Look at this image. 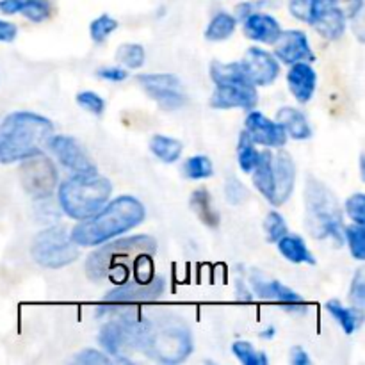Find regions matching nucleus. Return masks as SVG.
<instances>
[{"label": "nucleus", "mask_w": 365, "mask_h": 365, "mask_svg": "<svg viewBox=\"0 0 365 365\" xmlns=\"http://www.w3.org/2000/svg\"><path fill=\"white\" fill-rule=\"evenodd\" d=\"M235 27H237V20L235 16H232L230 13H221L214 14L212 20H210L209 27L205 31V38L209 41H225V39L230 38L235 32Z\"/></svg>", "instance_id": "obj_27"}, {"label": "nucleus", "mask_w": 365, "mask_h": 365, "mask_svg": "<svg viewBox=\"0 0 365 365\" xmlns=\"http://www.w3.org/2000/svg\"><path fill=\"white\" fill-rule=\"evenodd\" d=\"M327 310L344 330L346 335H353L359 330L360 323H362V310L356 307H344L339 299H330L327 303Z\"/></svg>", "instance_id": "obj_24"}, {"label": "nucleus", "mask_w": 365, "mask_h": 365, "mask_svg": "<svg viewBox=\"0 0 365 365\" xmlns=\"http://www.w3.org/2000/svg\"><path fill=\"white\" fill-rule=\"evenodd\" d=\"M246 128L248 135L255 145L269 146V148H282L287 143V134L284 127L277 121L269 120L259 110H252L246 118Z\"/></svg>", "instance_id": "obj_15"}, {"label": "nucleus", "mask_w": 365, "mask_h": 365, "mask_svg": "<svg viewBox=\"0 0 365 365\" xmlns=\"http://www.w3.org/2000/svg\"><path fill=\"white\" fill-rule=\"evenodd\" d=\"M225 192H227V200L232 205H241L248 200V189L237 178H228L227 184H225Z\"/></svg>", "instance_id": "obj_39"}, {"label": "nucleus", "mask_w": 365, "mask_h": 365, "mask_svg": "<svg viewBox=\"0 0 365 365\" xmlns=\"http://www.w3.org/2000/svg\"><path fill=\"white\" fill-rule=\"evenodd\" d=\"M16 34H18L16 25L11 24V21L0 20V41H4V43L14 41Z\"/></svg>", "instance_id": "obj_43"}, {"label": "nucleus", "mask_w": 365, "mask_h": 365, "mask_svg": "<svg viewBox=\"0 0 365 365\" xmlns=\"http://www.w3.org/2000/svg\"><path fill=\"white\" fill-rule=\"evenodd\" d=\"M116 29L118 21L114 20L113 16H109V14H100V16L95 18V20L91 21V25H89V34H91L93 41L102 43L103 39L109 34H113Z\"/></svg>", "instance_id": "obj_35"}, {"label": "nucleus", "mask_w": 365, "mask_h": 365, "mask_svg": "<svg viewBox=\"0 0 365 365\" xmlns=\"http://www.w3.org/2000/svg\"><path fill=\"white\" fill-rule=\"evenodd\" d=\"M252 178L253 185L259 189L260 195L271 203L273 200V153L260 152L259 163L252 170Z\"/></svg>", "instance_id": "obj_23"}, {"label": "nucleus", "mask_w": 365, "mask_h": 365, "mask_svg": "<svg viewBox=\"0 0 365 365\" xmlns=\"http://www.w3.org/2000/svg\"><path fill=\"white\" fill-rule=\"evenodd\" d=\"M20 13L24 14L27 20L34 21V24H41L46 18H50L52 7H50L48 0H25Z\"/></svg>", "instance_id": "obj_34"}, {"label": "nucleus", "mask_w": 365, "mask_h": 365, "mask_svg": "<svg viewBox=\"0 0 365 365\" xmlns=\"http://www.w3.org/2000/svg\"><path fill=\"white\" fill-rule=\"evenodd\" d=\"M182 171H184V177L189 178V180H203V178L212 177V160L205 155H192L185 160Z\"/></svg>", "instance_id": "obj_30"}, {"label": "nucleus", "mask_w": 365, "mask_h": 365, "mask_svg": "<svg viewBox=\"0 0 365 365\" xmlns=\"http://www.w3.org/2000/svg\"><path fill=\"white\" fill-rule=\"evenodd\" d=\"M75 362L86 365H103L110 364V359L109 355H106L102 351H96V349H84V351H81L75 356Z\"/></svg>", "instance_id": "obj_41"}, {"label": "nucleus", "mask_w": 365, "mask_h": 365, "mask_svg": "<svg viewBox=\"0 0 365 365\" xmlns=\"http://www.w3.org/2000/svg\"><path fill=\"white\" fill-rule=\"evenodd\" d=\"M145 205L138 198L128 195L118 196L91 217L75 225L70 235L77 246H100L139 227L145 221Z\"/></svg>", "instance_id": "obj_1"}, {"label": "nucleus", "mask_w": 365, "mask_h": 365, "mask_svg": "<svg viewBox=\"0 0 365 365\" xmlns=\"http://www.w3.org/2000/svg\"><path fill=\"white\" fill-rule=\"evenodd\" d=\"M139 86L148 93L150 98L155 100L163 109H180L185 103V93L178 77L171 73H145L138 77Z\"/></svg>", "instance_id": "obj_10"}, {"label": "nucleus", "mask_w": 365, "mask_h": 365, "mask_svg": "<svg viewBox=\"0 0 365 365\" xmlns=\"http://www.w3.org/2000/svg\"><path fill=\"white\" fill-rule=\"evenodd\" d=\"M191 209L205 227L216 228L221 223V216L212 207V200L207 189H196L191 195Z\"/></svg>", "instance_id": "obj_25"}, {"label": "nucleus", "mask_w": 365, "mask_h": 365, "mask_svg": "<svg viewBox=\"0 0 365 365\" xmlns=\"http://www.w3.org/2000/svg\"><path fill=\"white\" fill-rule=\"evenodd\" d=\"M241 66L255 86L273 84L280 75V63L277 57L259 46H252L250 50H246Z\"/></svg>", "instance_id": "obj_14"}, {"label": "nucleus", "mask_w": 365, "mask_h": 365, "mask_svg": "<svg viewBox=\"0 0 365 365\" xmlns=\"http://www.w3.org/2000/svg\"><path fill=\"white\" fill-rule=\"evenodd\" d=\"M331 0H291L289 2V11L294 18L312 25L316 21L317 14L321 13L324 6ZM337 2V0H335Z\"/></svg>", "instance_id": "obj_28"}, {"label": "nucleus", "mask_w": 365, "mask_h": 365, "mask_svg": "<svg viewBox=\"0 0 365 365\" xmlns=\"http://www.w3.org/2000/svg\"><path fill=\"white\" fill-rule=\"evenodd\" d=\"M349 299L355 303L356 309L362 310L365 303V280H364V271L359 269L355 273V278L351 282V289H349Z\"/></svg>", "instance_id": "obj_40"}, {"label": "nucleus", "mask_w": 365, "mask_h": 365, "mask_svg": "<svg viewBox=\"0 0 365 365\" xmlns=\"http://www.w3.org/2000/svg\"><path fill=\"white\" fill-rule=\"evenodd\" d=\"M274 57L285 64H294L299 61H314L312 46L303 31H282L280 38L274 41Z\"/></svg>", "instance_id": "obj_16"}, {"label": "nucleus", "mask_w": 365, "mask_h": 365, "mask_svg": "<svg viewBox=\"0 0 365 365\" xmlns=\"http://www.w3.org/2000/svg\"><path fill=\"white\" fill-rule=\"evenodd\" d=\"M351 2H362V0H351Z\"/></svg>", "instance_id": "obj_47"}, {"label": "nucleus", "mask_w": 365, "mask_h": 365, "mask_svg": "<svg viewBox=\"0 0 365 365\" xmlns=\"http://www.w3.org/2000/svg\"><path fill=\"white\" fill-rule=\"evenodd\" d=\"M24 2L25 0H0V13L2 14L20 13Z\"/></svg>", "instance_id": "obj_44"}, {"label": "nucleus", "mask_w": 365, "mask_h": 365, "mask_svg": "<svg viewBox=\"0 0 365 365\" xmlns=\"http://www.w3.org/2000/svg\"><path fill=\"white\" fill-rule=\"evenodd\" d=\"M164 291H166V282L160 277L148 282H130V284H121L120 287L107 292L103 303L106 305H128V303L155 302L164 294Z\"/></svg>", "instance_id": "obj_11"}, {"label": "nucleus", "mask_w": 365, "mask_h": 365, "mask_svg": "<svg viewBox=\"0 0 365 365\" xmlns=\"http://www.w3.org/2000/svg\"><path fill=\"white\" fill-rule=\"evenodd\" d=\"M346 212L353 223L365 225V196L362 192H355L346 200Z\"/></svg>", "instance_id": "obj_38"}, {"label": "nucleus", "mask_w": 365, "mask_h": 365, "mask_svg": "<svg viewBox=\"0 0 365 365\" xmlns=\"http://www.w3.org/2000/svg\"><path fill=\"white\" fill-rule=\"evenodd\" d=\"M245 34L253 41L264 45H274L282 34V27L277 18L266 13H250L245 18Z\"/></svg>", "instance_id": "obj_19"}, {"label": "nucleus", "mask_w": 365, "mask_h": 365, "mask_svg": "<svg viewBox=\"0 0 365 365\" xmlns=\"http://www.w3.org/2000/svg\"><path fill=\"white\" fill-rule=\"evenodd\" d=\"M264 232L269 242H278L285 234H287V223H285L284 216L278 214L277 210L269 212L264 220Z\"/></svg>", "instance_id": "obj_36"}, {"label": "nucleus", "mask_w": 365, "mask_h": 365, "mask_svg": "<svg viewBox=\"0 0 365 365\" xmlns=\"http://www.w3.org/2000/svg\"><path fill=\"white\" fill-rule=\"evenodd\" d=\"M344 241L348 242L349 252L356 260H365V230L364 225H349L344 228Z\"/></svg>", "instance_id": "obj_32"}, {"label": "nucleus", "mask_w": 365, "mask_h": 365, "mask_svg": "<svg viewBox=\"0 0 365 365\" xmlns=\"http://www.w3.org/2000/svg\"><path fill=\"white\" fill-rule=\"evenodd\" d=\"M278 245V252L292 264H309V266H316L317 260L309 250L307 242L299 235H289L285 234Z\"/></svg>", "instance_id": "obj_22"}, {"label": "nucleus", "mask_w": 365, "mask_h": 365, "mask_svg": "<svg viewBox=\"0 0 365 365\" xmlns=\"http://www.w3.org/2000/svg\"><path fill=\"white\" fill-rule=\"evenodd\" d=\"M274 335H277V328H274V327H267L266 330H264L262 334H260V337H262V339H273Z\"/></svg>", "instance_id": "obj_46"}, {"label": "nucleus", "mask_w": 365, "mask_h": 365, "mask_svg": "<svg viewBox=\"0 0 365 365\" xmlns=\"http://www.w3.org/2000/svg\"><path fill=\"white\" fill-rule=\"evenodd\" d=\"M250 284H252L253 292H255L260 299H269V302L280 303L285 310H291V312H305L307 310L305 302H303L302 296H299L298 292L289 289L287 285L280 284L278 280L266 278L264 274H260L259 271L252 273Z\"/></svg>", "instance_id": "obj_12"}, {"label": "nucleus", "mask_w": 365, "mask_h": 365, "mask_svg": "<svg viewBox=\"0 0 365 365\" xmlns=\"http://www.w3.org/2000/svg\"><path fill=\"white\" fill-rule=\"evenodd\" d=\"M139 252L153 255L157 252V241L150 235H132V237H121L118 241L109 242L100 250L93 252L86 260V274L89 280L100 282L109 277L113 264L127 253Z\"/></svg>", "instance_id": "obj_8"}, {"label": "nucleus", "mask_w": 365, "mask_h": 365, "mask_svg": "<svg viewBox=\"0 0 365 365\" xmlns=\"http://www.w3.org/2000/svg\"><path fill=\"white\" fill-rule=\"evenodd\" d=\"M287 84L299 103L310 102L317 86L316 70L309 63H305V61L291 64V70L287 73Z\"/></svg>", "instance_id": "obj_18"}, {"label": "nucleus", "mask_w": 365, "mask_h": 365, "mask_svg": "<svg viewBox=\"0 0 365 365\" xmlns=\"http://www.w3.org/2000/svg\"><path fill=\"white\" fill-rule=\"evenodd\" d=\"M48 148L61 164L75 173H95L96 166L82 146L71 135H52L48 139Z\"/></svg>", "instance_id": "obj_13"}, {"label": "nucleus", "mask_w": 365, "mask_h": 365, "mask_svg": "<svg viewBox=\"0 0 365 365\" xmlns=\"http://www.w3.org/2000/svg\"><path fill=\"white\" fill-rule=\"evenodd\" d=\"M260 152L255 148V143L252 141V138L248 135V132H242L241 138H239V146H237V160L239 166L245 173H252L253 168L259 163Z\"/></svg>", "instance_id": "obj_29"}, {"label": "nucleus", "mask_w": 365, "mask_h": 365, "mask_svg": "<svg viewBox=\"0 0 365 365\" xmlns=\"http://www.w3.org/2000/svg\"><path fill=\"white\" fill-rule=\"evenodd\" d=\"M307 228L316 239H334L337 246L344 242L342 212L334 192L317 178L309 177L305 185Z\"/></svg>", "instance_id": "obj_5"}, {"label": "nucleus", "mask_w": 365, "mask_h": 365, "mask_svg": "<svg viewBox=\"0 0 365 365\" xmlns=\"http://www.w3.org/2000/svg\"><path fill=\"white\" fill-rule=\"evenodd\" d=\"M31 253L39 266L46 269H61L78 259V246L63 227H50L36 235Z\"/></svg>", "instance_id": "obj_7"}, {"label": "nucleus", "mask_w": 365, "mask_h": 365, "mask_svg": "<svg viewBox=\"0 0 365 365\" xmlns=\"http://www.w3.org/2000/svg\"><path fill=\"white\" fill-rule=\"evenodd\" d=\"M20 177L25 191L38 200L50 198L57 185V170L45 153L21 160Z\"/></svg>", "instance_id": "obj_9"}, {"label": "nucleus", "mask_w": 365, "mask_h": 365, "mask_svg": "<svg viewBox=\"0 0 365 365\" xmlns=\"http://www.w3.org/2000/svg\"><path fill=\"white\" fill-rule=\"evenodd\" d=\"M232 351L237 356V360L245 365H266L267 356L266 353H260L253 348L250 342L246 341H237L232 344Z\"/></svg>", "instance_id": "obj_33"}, {"label": "nucleus", "mask_w": 365, "mask_h": 365, "mask_svg": "<svg viewBox=\"0 0 365 365\" xmlns=\"http://www.w3.org/2000/svg\"><path fill=\"white\" fill-rule=\"evenodd\" d=\"M296 184V168L291 155L278 152L273 155V200L271 205L280 207L291 198Z\"/></svg>", "instance_id": "obj_17"}, {"label": "nucleus", "mask_w": 365, "mask_h": 365, "mask_svg": "<svg viewBox=\"0 0 365 365\" xmlns=\"http://www.w3.org/2000/svg\"><path fill=\"white\" fill-rule=\"evenodd\" d=\"M96 75H98L102 81H109V82H121L128 77L127 70L118 66H103L96 71Z\"/></svg>", "instance_id": "obj_42"}, {"label": "nucleus", "mask_w": 365, "mask_h": 365, "mask_svg": "<svg viewBox=\"0 0 365 365\" xmlns=\"http://www.w3.org/2000/svg\"><path fill=\"white\" fill-rule=\"evenodd\" d=\"M314 27L319 32L323 38L335 41V39L342 38L346 31V14L341 7L337 6L335 0L328 2L327 6L321 9V13L317 14L316 21H314Z\"/></svg>", "instance_id": "obj_20"}, {"label": "nucleus", "mask_w": 365, "mask_h": 365, "mask_svg": "<svg viewBox=\"0 0 365 365\" xmlns=\"http://www.w3.org/2000/svg\"><path fill=\"white\" fill-rule=\"evenodd\" d=\"M291 362L294 365H309L310 364L309 353H307L303 348H299V346H296V348L291 349Z\"/></svg>", "instance_id": "obj_45"}, {"label": "nucleus", "mask_w": 365, "mask_h": 365, "mask_svg": "<svg viewBox=\"0 0 365 365\" xmlns=\"http://www.w3.org/2000/svg\"><path fill=\"white\" fill-rule=\"evenodd\" d=\"M277 123L284 127L285 134L298 139V141L309 139L312 135V128H310L307 116L294 107H282L277 113Z\"/></svg>", "instance_id": "obj_21"}, {"label": "nucleus", "mask_w": 365, "mask_h": 365, "mask_svg": "<svg viewBox=\"0 0 365 365\" xmlns=\"http://www.w3.org/2000/svg\"><path fill=\"white\" fill-rule=\"evenodd\" d=\"M113 185L109 178L95 173H75L59 185V205L71 220H88L98 212L110 198Z\"/></svg>", "instance_id": "obj_4"}, {"label": "nucleus", "mask_w": 365, "mask_h": 365, "mask_svg": "<svg viewBox=\"0 0 365 365\" xmlns=\"http://www.w3.org/2000/svg\"><path fill=\"white\" fill-rule=\"evenodd\" d=\"M77 103L82 107V109L88 110V113L95 114V116H100V114L106 110V100H103L102 96L96 95V93H93V91H81V93H78Z\"/></svg>", "instance_id": "obj_37"}, {"label": "nucleus", "mask_w": 365, "mask_h": 365, "mask_svg": "<svg viewBox=\"0 0 365 365\" xmlns=\"http://www.w3.org/2000/svg\"><path fill=\"white\" fill-rule=\"evenodd\" d=\"M138 348L157 362L178 364L191 355L195 344L191 331L180 319L163 317L150 323L143 321Z\"/></svg>", "instance_id": "obj_3"}, {"label": "nucleus", "mask_w": 365, "mask_h": 365, "mask_svg": "<svg viewBox=\"0 0 365 365\" xmlns=\"http://www.w3.org/2000/svg\"><path fill=\"white\" fill-rule=\"evenodd\" d=\"M118 61H120L123 66L130 68V70H138L145 64V48L143 45H138V43H125L118 48L116 53Z\"/></svg>", "instance_id": "obj_31"}, {"label": "nucleus", "mask_w": 365, "mask_h": 365, "mask_svg": "<svg viewBox=\"0 0 365 365\" xmlns=\"http://www.w3.org/2000/svg\"><path fill=\"white\" fill-rule=\"evenodd\" d=\"M53 134L48 118L31 110H14L0 123V164L21 163L43 153V146Z\"/></svg>", "instance_id": "obj_2"}, {"label": "nucleus", "mask_w": 365, "mask_h": 365, "mask_svg": "<svg viewBox=\"0 0 365 365\" xmlns=\"http://www.w3.org/2000/svg\"><path fill=\"white\" fill-rule=\"evenodd\" d=\"M216 89L210 98L214 109H255L259 102L257 86L248 78L241 63H220L214 61L210 66Z\"/></svg>", "instance_id": "obj_6"}, {"label": "nucleus", "mask_w": 365, "mask_h": 365, "mask_svg": "<svg viewBox=\"0 0 365 365\" xmlns=\"http://www.w3.org/2000/svg\"><path fill=\"white\" fill-rule=\"evenodd\" d=\"M150 150L159 160L166 164H173L180 159L182 155V143L178 139L170 138V135H153L150 141Z\"/></svg>", "instance_id": "obj_26"}]
</instances>
